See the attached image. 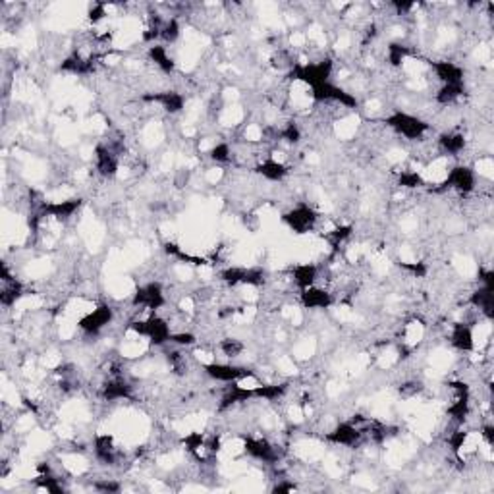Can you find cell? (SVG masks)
Returning <instances> with one entry per match:
<instances>
[{"label": "cell", "instance_id": "8fae6325", "mask_svg": "<svg viewBox=\"0 0 494 494\" xmlns=\"http://www.w3.org/2000/svg\"><path fill=\"white\" fill-rule=\"evenodd\" d=\"M147 54H149L151 62L155 64V68H158L163 74H172L176 64H174V58L170 56L168 46L166 45H153V46H149V53Z\"/></svg>", "mask_w": 494, "mask_h": 494}, {"label": "cell", "instance_id": "6da1fadb", "mask_svg": "<svg viewBox=\"0 0 494 494\" xmlns=\"http://www.w3.org/2000/svg\"><path fill=\"white\" fill-rule=\"evenodd\" d=\"M384 124L394 134H398L400 137H405L410 141H419V139H423V135L431 129L427 122L421 120V118H417V116H413L410 113H404V110H396V113L386 116Z\"/></svg>", "mask_w": 494, "mask_h": 494}, {"label": "cell", "instance_id": "5b68a950", "mask_svg": "<svg viewBox=\"0 0 494 494\" xmlns=\"http://www.w3.org/2000/svg\"><path fill=\"white\" fill-rule=\"evenodd\" d=\"M450 344L456 348L457 352L471 353L477 350V342H475V329L471 324L465 322H454L450 329Z\"/></svg>", "mask_w": 494, "mask_h": 494}, {"label": "cell", "instance_id": "3957f363", "mask_svg": "<svg viewBox=\"0 0 494 494\" xmlns=\"http://www.w3.org/2000/svg\"><path fill=\"white\" fill-rule=\"evenodd\" d=\"M113 319L114 309L110 305H99V308L91 309V311L80 317L77 329L82 330L85 336H99L113 322Z\"/></svg>", "mask_w": 494, "mask_h": 494}, {"label": "cell", "instance_id": "ba28073f", "mask_svg": "<svg viewBox=\"0 0 494 494\" xmlns=\"http://www.w3.org/2000/svg\"><path fill=\"white\" fill-rule=\"evenodd\" d=\"M436 80L444 83H464V68L452 61H438L431 64Z\"/></svg>", "mask_w": 494, "mask_h": 494}, {"label": "cell", "instance_id": "9c48e42d", "mask_svg": "<svg viewBox=\"0 0 494 494\" xmlns=\"http://www.w3.org/2000/svg\"><path fill=\"white\" fill-rule=\"evenodd\" d=\"M257 168V172L261 174L265 180L269 182H282L290 174V170H288V165H286L284 160H278V158H272L270 155H267V157L262 158L259 165L255 166Z\"/></svg>", "mask_w": 494, "mask_h": 494}, {"label": "cell", "instance_id": "7c38bea8", "mask_svg": "<svg viewBox=\"0 0 494 494\" xmlns=\"http://www.w3.org/2000/svg\"><path fill=\"white\" fill-rule=\"evenodd\" d=\"M218 350H220V353L224 355L226 360L234 361L238 360L240 355H243L246 346H243V342L238 340V338H224V340L218 342Z\"/></svg>", "mask_w": 494, "mask_h": 494}, {"label": "cell", "instance_id": "30bf717a", "mask_svg": "<svg viewBox=\"0 0 494 494\" xmlns=\"http://www.w3.org/2000/svg\"><path fill=\"white\" fill-rule=\"evenodd\" d=\"M438 151L444 157H460L465 151V135L462 132H448L438 137Z\"/></svg>", "mask_w": 494, "mask_h": 494}, {"label": "cell", "instance_id": "52a82bcc", "mask_svg": "<svg viewBox=\"0 0 494 494\" xmlns=\"http://www.w3.org/2000/svg\"><path fill=\"white\" fill-rule=\"evenodd\" d=\"M290 278H292L293 286H298L300 290H308L319 282V267L313 262H300L292 269Z\"/></svg>", "mask_w": 494, "mask_h": 494}, {"label": "cell", "instance_id": "4fadbf2b", "mask_svg": "<svg viewBox=\"0 0 494 494\" xmlns=\"http://www.w3.org/2000/svg\"><path fill=\"white\" fill-rule=\"evenodd\" d=\"M209 155L217 165H226V163H230L234 158V151L230 147V143L217 141L213 145V149L209 151Z\"/></svg>", "mask_w": 494, "mask_h": 494}, {"label": "cell", "instance_id": "277c9868", "mask_svg": "<svg viewBox=\"0 0 494 494\" xmlns=\"http://www.w3.org/2000/svg\"><path fill=\"white\" fill-rule=\"evenodd\" d=\"M442 186L448 187V189H454V191H457L460 195L471 194L473 189H475V186H477V172L473 170L471 166H452V168H448Z\"/></svg>", "mask_w": 494, "mask_h": 494}, {"label": "cell", "instance_id": "7a4b0ae2", "mask_svg": "<svg viewBox=\"0 0 494 494\" xmlns=\"http://www.w3.org/2000/svg\"><path fill=\"white\" fill-rule=\"evenodd\" d=\"M284 224L292 230L293 234H309L315 232L319 224H321V215L317 210L308 205V203H298L296 207L290 210H286L282 215Z\"/></svg>", "mask_w": 494, "mask_h": 494}, {"label": "cell", "instance_id": "8992f818", "mask_svg": "<svg viewBox=\"0 0 494 494\" xmlns=\"http://www.w3.org/2000/svg\"><path fill=\"white\" fill-rule=\"evenodd\" d=\"M300 301L303 309L309 311H324L334 303V296L321 286H311L308 290H301Z\"/></svg>", "mask_w": 494, "mask_h": 494}]
</instances>
